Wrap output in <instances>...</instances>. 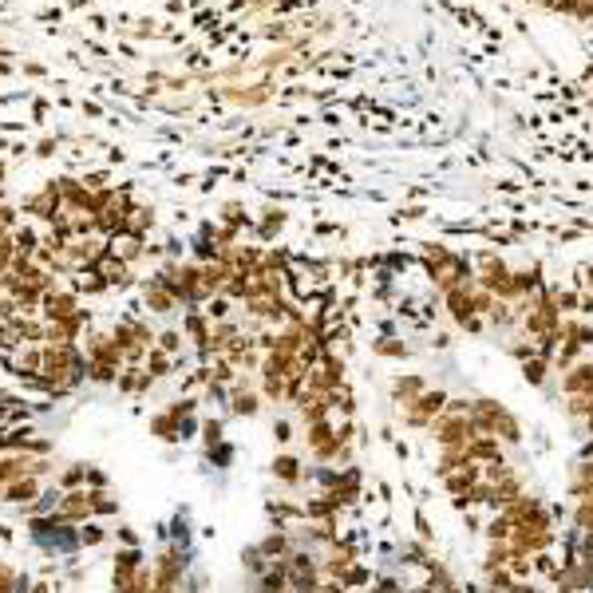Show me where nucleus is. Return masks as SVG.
<instances>
[{
	"mask_svg": "<svg viewBox=\"0 0 593 593\" xmlns=\"http://www.w3.org/2000/svg\"><path fill=\"white\" fill-rule=\"evenodd\" d=\"M542 16H554V20H566L574 28H586L593 32V0H518Z\"/></svg>",
	"mask_w": 593,
	"mask_h": 593,
	"instance_id": "1",
	"label": "nucleus"
}]
</instances>
